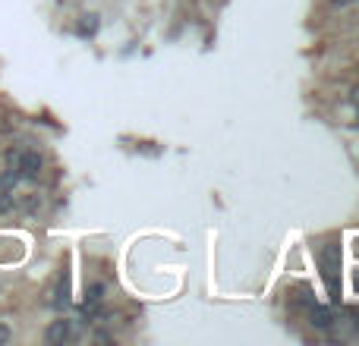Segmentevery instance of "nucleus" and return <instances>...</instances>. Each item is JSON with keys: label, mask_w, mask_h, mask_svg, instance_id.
I'll use <instances>...</instances> for the list:
<instances>
[{"label": "nucleus", "mask_w": 359, "mask_h": 346, "mask_svg": "<svg viewBox=\"0 0 359 346\" xmlns=\"http://www.w3.org/2000/svg\"><path fill=\"white\" fill-rule=\"evenodd\" d=\"M318 258V268L325 274V284H328V293L334 303H341V246L337 242H322L316 252Z\"/></svg>", "instance_id": "nucleus-1"}, {"label": "nucleus", "mask_w": 359, "mask_h": 346, "mask_svg": "<svg viewBox=\"0 0 359 346\" xmlns=\"http://www.w3.org/2000/svg\"><path fill=\"white\" fill-rule=\"evenodd\" d=\"M287 299H290V309L297 312H306L316 305V290H312L306 280H299V284H293L290 290H287Z\"/></svg>", "instance_id": "nucleus-2"}, {"label": "nucleus", "mask_w": 359, "mask_h": 346, "mask_svg": "<svg viewBox=\"0 0 359 346\" xmlns=\"http://www.w3.org/2000/svg\"><path fill=\"white\" fill-rule=\"evenodd\" d=\"M67 340H73V321H69V318H57V321H50L48 331H44V343L60 346Z\"/></svg>", "instance_id": "nucleus-3"}, {"label": "nucleus", "mask_w": 359, "mask_h": 346, "mask_svg": "<svg viewBox=\"0 0 359 346\" xmlns=\"http://www.w3.org/2000/svg\"><path fill=\"white\" fill-rule=\"evenodd\" d=\"M44 173V158L38 151H25L22 148V158H19V177L22 179H38Z\"/></svg>", "instance_id": "nucleus-4"}, {"label": "nucleus", "mask_w": 359, "mask_h": 346, "mask_svg": "<svg viewBox=\"0 0 359 346\" xmlns=\"http://www.w3.org/2000/svg\"><path fill=\"white\" fill-rule=\"evenodd\" d=\"M306 318H309V324L316 331H331V328H334V321H337L334 312L325 309V305H318V303L312 305V309H306Z\"/></svg>", "instance_id": "nucleus-5"}, {"label": "nucleus", "mask_w": 359, "mask_h": 346, "mask_svg": "<svg viewBox=\"0 0 359 346\" xmlns=\"http://www.w3.org/2000/svg\"><path fill=\"white\" fill-rule=\"evenodd\" d=\"M67 293H69V277H67V271H63L60 280H57V290L50 293V303H54V305H67Z\"/></svg>", "instance_id": "nucleus-6"}, {"label": "nucleus", "mask_w": 359, "mask_h": 346, "mask_svg": "<svg viewBox=\"0 0 359 346\" xmlns=\"http://www.w3.org/2000/svg\"><path fill=\"white\" fill-rule=\"evenodd\" d=\"M95 32H98V16H82L79 35H95Z\"/></svg>", "instance_id": "nucleus-7"}, {"label": "nucleus", "mask_w": 359, "mask_h": 346, "mask_svg": "<svg viewBox=\"0 0 359 346\" xmlns=\"http://www.w3.org/2000/svg\"><path fill=\"white\" fill-rule=\"evenodd\" d=\"M0 343H10V328L6 324H0Z\"/></svg>", "instance_id": "nucleus-8"}, {"label": "nucleus", "mask_w": 359, "mask_h": 346, "mask_svg": "<svg viewBox=\"0 0 359 346\" xmlns=\"http://www.w3.org/2000/svg\"><path fill=\"white\" fill-rule=\"evenodd\" d=\"M331 4H334V6H341V10H344V6H350V4H353V0H331Z\"/></svg>", "instance_id": "nucleus-9"}, {"label": "nucleus", "mask_w": 359, "mask_h": 346, "mask_svg": "<svg viewBox=\"0 0 359 346\" xmlns=\"http://www.w3.org/2000/svg\"><path fill=\"white\" fill-rule=\"evenodd\" d=\"M353 328H356V334H359V309L353 312Z\"/></svg>", "instance_id": "nucleus-10"}, {"label": "nucleus", "mask_w": 359, "mask_h": 346, "mask_svg": "<svg viewBox=\"0 0 359 346\" xmlns=\"http://www.w3.org/2000/svg\"><path fill=\"white\" fill-rule=\"evenodd\" d=\"M353 98H356V104H359V88H353Z\"/></svg>", "instance_id": "nucleus-11"}, {"label": "nucleus", "mask_w": 359, "mask_h": 346, "mask_svg": "<svg viewBox=\"0 0 359 346\" xmlns=\"http://www.w3.org/2000/svg\"><path fill=\"white\" fill-rule=\"evenodd\" d=\"M356 284H359V280H356Z\"/></svg>", "instance_id": "nucleus-12"}]
</instances>
